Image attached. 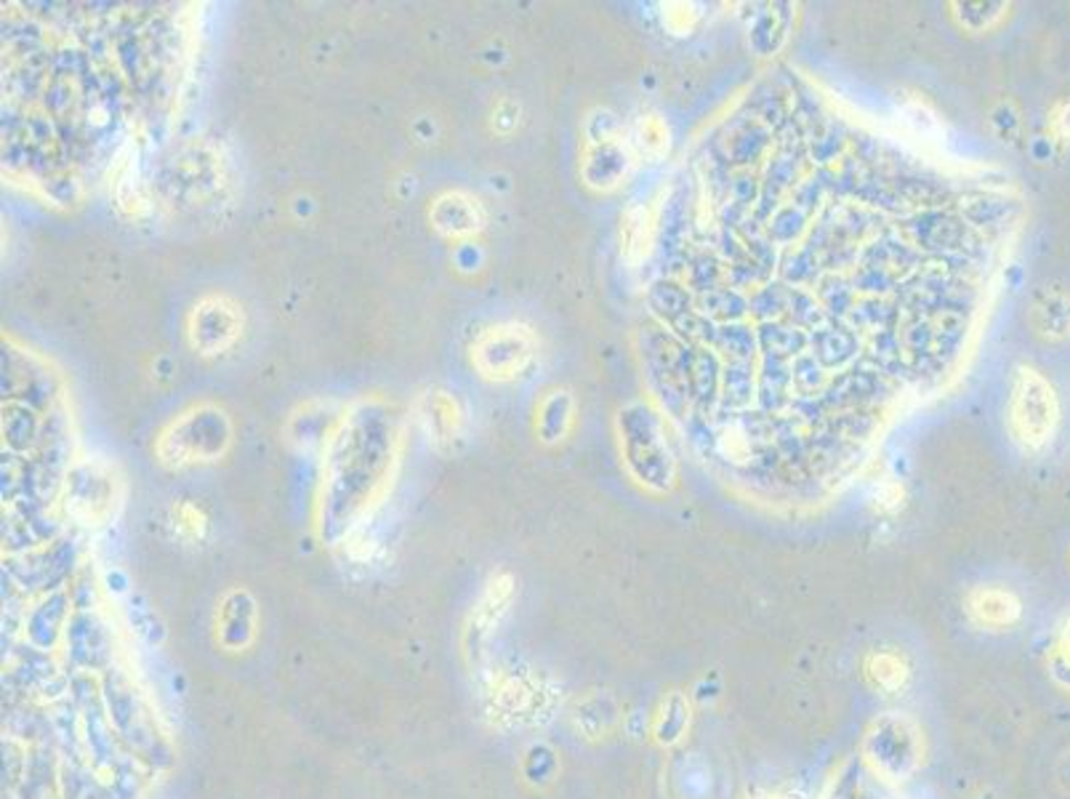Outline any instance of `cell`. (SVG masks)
<instances>
[{
    "label": "cell",
    "mask_w": 1070,
    "mask_h": 799,
    "mask_svg": "<svg viewBox=\"0 0 1070 799\" xmlns=\"http://www.w3.org/2000/svg\"><path fill=\"white\" fill-rule=\"evenodd\" d=\"M1057 395L1052 384L1034 369H1017L1009 395V427L1025 448H1041L1055 435Z\"/></svg>",
    "instance_id": "6da1fadb"
},
{
    "label": "cell",
    "mask_w": 1070,
    "mask_h": 799,
    "mask_svg": "<svg viewBox=\"0 0 1070 799\" xmlns=\"http://www.w3.org/2000/svg\"><path fill=\"white\" fill-rule=\"evenodd\" d=\"M535 352V337L531 328L506 323L493 326L474 341L472 360L477 371L488 379H504L517 376L525 371V365L533 360Z\"/></svg>",
    "instance_id": "7a4b0ae2"
},
{
    "label": "cell",
    "mask_w": 1070,
    "mask_h": 799,
    "mask_svg": "<svg viewBox=\"0 0 1070 799\" xmlns=\"http://www.w3.org/2000/svg\"><path fill=\"white\" fill-rule=\"evenodd\" d=\"M243 331V312L227 296H205L190 315V341L200 354H218Z\"/></svg>",
    "instance_id": "3957f363"
},
{
    "label": "cell",
    "mask_w": 1070,
    "mask_h": 799,
    "mask_svg": "<svg viewBox=\"0 0 1070 799\" xmlns=\"http://www.w3.org/2000/svg\"><path fill=\"white\" fill-rule=\"evenodd\" d=\"M631 166V155L627 141L621 139L616 124H608V128H599L597 134H589V150H586L584 173L589 184L595 187H616L618 179L627 177Z\"/></svg>",
    "instance_id": "277c9868"
},
{
    "label": "cell",
    "mask_w": 1070,
    "mask_h": 799,
    "mask_svg": "<svg viewBox=\"0 0 1070 799\" xmlns=\"http://www.w3.org/2000/svg\"><path fill=\"white\" fill-rule=\"evenodd\" d=\"M431 222L445 235H469L482 227L485 211L474 198L463 195V192H448L431 209Z\"/></svg>",
    "instance_id": "5b68a950"
},
{
    "label": "cell",
    "mask_w": 1070,
    "mask_h": 799,
    "mask_svg": "<svg viewBox=\"0 0 1070 799\" xmlns=\"http://www.w3.org/2000/svg\"><path fill=\"white\" fill-rule=\"evenodd\" d=\"M421 414L424 422H427V429L437 440H445V437L456 435V429H459L461 416L459 408H456V400H450L445 392H431V395H427Z\"/></svg>",
    "instance_id": "8992f818"
},
{
    "label": "cell",
    "mask_w": 1070,
    "mask_h": 799,
    "mask_svg": "<svg viewBox=\"0 0 1070 799\" xmlns=\"http://www.w3.org/2000/svg\"><path fill=\"white\" fill-rule=\"evenodd\" d=\"M621 235H623V254H627L631 262H636L640 256H644V251H648V243H650V216L642 205H631L627 211Z\"/></svg>",
    "instance_id": "52a82bcc"
},
{
    "label": "cell",
    "mask_w": 1070,
    "mask_h": 799,
    "mask_svg": "<svg viewBox=\"0 0 1070 799\" xmlns=\"http://www.w3.org/2000/svg\"><path fill=\"white\" fill-rule=\"evenodd\" d=\"M640 145L648 155H663L668 150V128L663 124L657 115H648V118L640 120Z\"/></svg>",
    "instance_id": "ba28073f"
},
{
    "label": "cell",
    "mask_w": 1070,
    "mask_h": 799,
    "mask_svg": "<svg viewBox=\"0 0 1070 799\" xmlns=\"http://www.w3.org/2000/svg\"><path fill=\"white\" fill-rule=\"evenodd\" d=\"M663 19H666V28L674 35H687L695 28V22H698V11H695L693 3H668Z\"/></svg>",
    "instance_id": "9c48e42d"
},
{
    "label": "cell",
    "mask_w": 1070,
    "mask_h": 799,
    "mask_svg": "<svg viewBox=\"0 0 1070 799\" xmlns=\"http://www.w3.org/2000/svg\"><path fill=\"white\" fill-rule=\"evenodd\" d=\"M1052 126H1055V131L1060 134V137L1070 139V105L1057 109L1055 118H1052Z\"/></svg>",
    "instance_id": "30bf717a"
}]
</instances>
